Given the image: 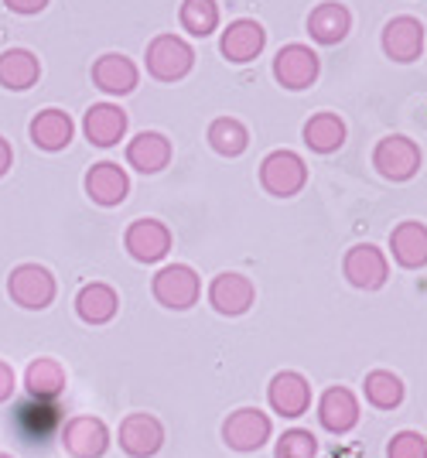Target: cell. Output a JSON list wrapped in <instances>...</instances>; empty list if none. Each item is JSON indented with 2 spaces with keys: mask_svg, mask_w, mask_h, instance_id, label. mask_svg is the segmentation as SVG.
Segmentation results:
<instances>
[{
  "mask_svg": "<svg viewBox=\"0 0 427 458\" xmlns=\"http://www.w3.org/2000/svg\"><path fill=\"white\" fill-rule=\"evenodd\" d=\"M195 52L192 45L178 35H157L147 45V72L161 82H178L192 72Z\"/></svg>",
  "mask_w": 427,
  "mask_h": 458,
  "instance_id": "1",
  "label": "cell"
},
{
  "mask_svg": "<svg viewBox=\"0 0 427 458\" xmlns=\"http://www.w3.org/2000/svg\"><path fill=\"white\" fill-rule=\"evenodd\" d=\"M305 182H308V168L294 151H273L260 165V185L277 199L297 195L305 189Z\"/></svg>",
  "mask_w": 427,
  "mask_h": 458,
  "instance_id": "2",
  "label": "cell"
},
{
  "mask_svg": "<svg viewBox=\"0 0 427 458\" xmlns=\"http://www.w3.org/2000/svg\"><path fill=\"white\" fill-rule=\"evenodd\" d=\"M222 441L233 452H256L271 441V418L260 407H239L222 424Z\"/></svg>",
  "mask_w": 427,
  "mask_h": 458,
  "instance_id": "3",
  "label": "cell"
},
{
  "mask_svg": "<svg viewBox=\"0 0 427 458\" xmlns=\"http://www.w3.org/2000/svg\"><path fill=\"white\" fill-rule=\"evenodd\" d=\"M155 298L161 301L164 308H175V311H185V308H192L198 301V274L192 267H185V264H168V267L157 270L155 277Z\"/></svg>",
  "mask_w": 427,
  "mask_h": 458,
  "instance_id": "4",
  "label": "cell"
},
{
  "mask_svg": "<svg viewBox=\"0 0 427 458\" xmlns=\"http://www.w3.org/2000/svg\"><path fill=\"white\" fill-rule=\"evenodd\" d=\"M7 291H11V298L21 308L41 311V308L52 305V298H55V277L45 267H38V264H21L11 274V281H7Z\"/></svg>",
  "mask_w": 427,
  "mask_h": 458,
  "instance_id": "5",
  "label": "cell"
},
{
  "mask_svg": "<svg viewBox=\"0 0 427 458\" xmlns=\"http://www.w3.org/2000/svg\"><path fill=\"white\" fill-rule=\"evenodd\" d=\"M373 165L389 182H407L421 168V148L414 140H407V137H387V140L376 144Z\"/></svg>",
  "mask_w": 427,
  "mask_h": 458,
  "instance_id": "6",
  "label": "cell"
},
{
  "mask_svg": "<svg viewBox=\"0 0 427 458\" xmlns=\"http://www.w3.org/2000/svg\"><path fill=\"white\" fill-rule=\"evenodd\" d=\"M164 445V428L155 414H127L120 424V448L130 458H151Z\"/></svg>",
  "mask_w": 427,
  "mask_h": 458,
  "instance_id": "7",
  "label": "cell"
},
{
  "mask_svg": "<svg viewBox=\"0 0 427 458\" xmlns=\"http://www.w3.org/2000/svg\"><path fill=\"white\" fill-rule=\"evenodd\" d=\"M273 76L284 89H308L318 79V55L308 45H288L273 58Z\"/></svg>",
  "mask_w": 427,
  "mask_h": 458,
  "instance_id": "8",
  "label": "cell"
},
{
  "mask_svg": "<svg viewBox=\"0 0 427 458\" xmlns=\"http://www.w3.org/2000/svg\"><path fill=\"white\" fill-rule=\"evenodd\" d=\"M123 243H127L134 260H140V264H157L172 250V229L164 226V223H157V219H137L127 229V240Z\"/></svg>",
  "mask_w": 427,
  "mask_h": 458,
  "instance_id": "9",
  "label": "cell"
},
{
  "mask_svg": "<svg viewBox=\"0 0 427 458\" xmlns=\"http://www.w3.org/2000/svg\"><path fill=\"white\" fill-rule=\"evenodd\" d=\"M62 445L76 458H103L110 448V431L99 418H72L62 431Z\"/></svg>",
  "mask_w": 427,
  "mask_h": 458,
  "instance_id": "10",
  "label": "cell"
},
{
  "mask_svg": "<svg viewBox=\"0 0 427 458\" xmlns=\"http://www.w3.org/2000/svg\"><path fill=\"white\" fill-rule=\"evenodd\" d=\"M267 397H271V407L280 414V418H301V414L311 407V386L301 373L284 369V373H277V377L271 380Z\"/></svg>",
  "mask_w": 427,
  "mask_h": 458,
  "instance_id": "11",
  "label": "cell"
},
{
  "mask_svg": "<svg viewBox=\"0 0 427 458\" xmlns=\"http://www.w3.org/2000/svg\"><path fill=\"white\" fill-rule=\"evenodd\" d=\"M346 277H349L356 287H363V291H376V287L387 284L389 277V264L387 257H383V250L369 247H352L346 253Z\"/></svg>",
  "mask_w": 427,
  "mask_h": 458,
  "instance_id": "12",
  "label": "cell"
},
{
  "mask_svg": "<svg viewBox=\"0 0 427 458\" xmlns=\"http://www.w3.org/2000/svg\"><path fill=\"white\" fill-rule=\"evenodd\" d=\"M318 420L322 428L331 431V435H346L359 424V401L356 394L346 390V386H331L322 394V403H318Z\"/></svg>",
  "mask_w": 427,
  "mask_h": 458,
  "instance_id": "13",
  "label": "cell"
},
{
  "mask_svg": "<svg viewBox=\"0 0 427 458\" xmlns=\"http://www.w3.org/2000/svg\"><path fill=\"white\" fill-rule=\"evenodd\" d=\"M127 191H130V178L113 161H99L86 174V195L96 206H120L127 199Z\"/></svg>",
  "mask_w": 427,
  "mask_h": 458,
  "instance_id": "14",
  "label": "cell"
},
{
  "mask_svg": "<svg viewBox=\"0 0 427 458\" xmlns=\"http://www.w3.org/2000/svg\"><path fill=\"white\" fill-rule=\"evenodd\" d=\"M253 298H256L253 281L243 274H219L209 287V301L219 315H243V311H250Z\"/></svg>",
  "mask_w": 427,
  "mask_h": 458,
  "instance_id": "15",
  "label": "cell"
},
{
  "mask_svg": "<svg viewBox=\"0 0 427 458\" xmlns=\"http://www.w3.org/2000/svg\"><path fill=\"white\" fill-rule=\"evenodd\" d=\"M82 131L89 137V144L113 148L120 144V137L127 134V114L113 103H96V106H89V114L82 120Z\"/></svg>",
  "mask_w": 427,
  "mask_h": 458,
  "instance_id": "16",
  "label": "cell"
},
{
  "mask_svg": "<svg viewBox=\"0 0 427 458\" xmlns=\"http://www.w3.org/2000/svg\"><path fill=\"white\" fill-rule=\"evenodd\" d=\"M383 52L393 62H414L424 52V28L414 18H393L383 31Z\"/></svg>",
  "mask_w": 427,
  "mask_h": 458,
  "instance_id": "17",
  "label": "cell"
},
{
  "mask_svg": "<svg viewBox=\"0 0 427 458\" xmlns=\"http://www.w3.org/2000/svg\"><path fill=\"white\" fill-rule=\"evenodd\" d=\"M127 161H130V168L144 174H155L161 168H168V161H172V144H168V137L164 134H155V131H144V134H137L130 144H127Z\"/></svg>",
  "mask_w": 427,
  "mask_h": 458,
  "instance_id": "18",
  "label": "cell"
},
{
  "mask_svg": "<svg viewBox=\"0 0 427 458\" xmlns=\"http://www.w3.org/2000/svg\"><path fill=\"white\" fill-rule=\"evenodd\" d=\"M264 45H267V31L256 21H233L226 28L219 48H222V55L230 58V62H250V58L264 52Z\"/></svg>",
  "mask_w": 427,
  "mask_h": 458,
  "instance_id": "19",
  "label": "cell"
},
{
  "mask_svg": "<svg viewBox=\"0 0 427 458\" xmlns=\"http://www.w3.org/2000/svg\"><path fill=\"white\" fill-rule=\"evenodd\" d=\"M76 134V123L72 116L62 114V110H41L35 120H31V140L41 151H62L69 148V140Z\"/></svg>",
  "mask_w": 427,
  "mask_h": 458,
  "instance_id": "20",
  "label": "cell"
},
{
  "mask_svg": "<svg viewBox=\"0 0 427 458\" xmlns=\"http://www.w3.org/2000/svg\"><path fill=\"white\" fill-rule=\"evenodd\" d=\"M24 386H28V394L35 397V401H59L62 390H65V369H62L59 360H52V356H41L35 363L28 366V373H24Z\"/></svg>",
  "mask_w": 427,
  "mask_h": 458,
  "instance_id": "21",
  "label": "cell"
},
{
  "mask_svg": "<svg viewBox=\"0 0 427 458\" xmlns=\"http://www.w3.org/2000/svg\"><path fill=\"white\" fill-rule=\"evenodd\" d=\"M93 82L103 93L123 96L137 86V65L127 55H103L93 65Z\"/></svg>",
  "mask_w": 427,
  "mask_h": 458,
  "instance_id": "22",
  "label": "cell"
},
{
  "mask_svg": "<svg viewBox=\"0 0 427 458\" xmlns=\"http://www.w3.org/2000/svg\"><path fill=\"white\" fill-rule=\"evenodd\" d=\"M389 250L397 257V264L404 267H424L427 264V226L421 223H400L389 233Z\"/></svg>",
  "mask_w": 427,
  "mask_h": 458,
  "instance_id": "23",
  "label": "cell"
},
{
  "mask_svg": "<svg viewBox=\"0 0 427 458\" xmlns=\"http://www.w3.org/2000/svg\"><path fill=\"white\" fill-rule=\"evenodd\" d=\"M120 308L117 291L110 284H86L76 298V311L86 325H106Z\"/></svg>",
  "mask_w": 427,
  "mask_h": 458,
  "instance_id": "24",
  "label": "cell"
},
{
  "mask_svg": "<svg viewBox=\"0 0 427 458\" xmlns=\"http://www.w3.org/2000/svg\"><path fill=\"white\" fill-rule=\"evenodd\" d=\"M349 11L342 4H318L308 18V31L314 41L322 45H339V41L349 35Z\"/></svg>",
  "mask_w": 427,
  "mask_h": 458,
  "instance_id": "25",
  "label": "cell"
},
{
  "mask_svg": "<svg viewBox=\"0 0 427 458\" xmlns=\"http://www.w3.org/2000/svg\"><path fill=\"white\" fill-rule=\"evenodd\" d=\"M38 76H41V65L31 52L11 48V52L0 55V86H7V89H28V86L38 82Z\"/></svg>",
  "mask_w": 427,
  "mask_h": 458,
  "instance_id": "26",
  "label": "cell"
},
{
  "mask_svg": "<svg viewBox=\"0 0 427 458\" xmlns=\"http://www.w3.org/2000/svg\"><path fill=\"white\" fill-rule=\"evenodd\" d=\"M305 144L318 154H331L346 144V123L335 114H314L305 123Z\"/></svg>",
  "mask_w": 427,
  "mask_h": 458,
  "instance_id": "27",
  "label": "cell"
},
{
  "mask_svg": "<svg viewBox=\"0 0 427 458\" xmlns=\"http://www.w3.org/2000/svg\"><path fill=\"white\" fill-rule=\"evenodd\" d=\"M363 390H366V401L373 407H380V411H393V407H400L404 401V383L397 373H389V369H373L363 383Z\"/></svg>",
  "mask_w": 427,
  "mask_h": 458,
  "instance_id": "28",
  "label": "cell"
},
{
  "mask_svg": "<svg viewBox=\"0 0 427 458\" xmlns=\"http://www.w3.org/2000/svg\"><path fill=\"white\" fill-rule=\"evenodd\" d=\"M209 144H213L219 154L236 157V154L247 151L250 134H247V127H243L239 120H233V116H219V120H213V127H209Z\"/></svg>",
  "mask_w": 427,
  "mask_h": 458,
  "instance_id": "29",
  "label": "cell"
},
{
  "mask_svg": "<svg viewBox=\"0 0 427 458\" xmlns=\"http://www.w3.org/2000/svg\"><path fill=\"white\" fill-rule=\"evenodd\" d=\"M181 24H185V31H192L198 38L213 35L215 24H219V7H215V0H185V4H181Z\"/></svg>",
  "mask_w": 427,
  "mask_h": 458,
  "instance_id": "30",
  "label": "cell"
},
{
  "mask_svg": "<svg viewBox=\"0 0 427 458\" xmlns=\"http://www.w3.org/2000/svg\"><path fill=\"white\" fill-rule=\"evenodd\" d=\"M318 455V438L305 431V428H291L277 438V448H273V458H314Z\"/></svg>",
  "mask_w": 427,
  "mask_h": 458,
  "instance_id": "31",
  "label": "cell"
},
{
  "mask_svg": "<svg viewBox=\"0 0 427 458\" xmlns=\"http://www.w3.org/2000/svg\"><path fill=\"white\" fill-rule=\"evenodd\" d=\"M389 458H427V438L417 431H400L389 441Z\"/></svg>",
  "mask_w": 427,
  "mask_h": 458,
  "instance_id": "32",
  "label": "cell"
},
{
  "mask_svg": "<svg viewBox=\"0 0 427 458\" xmlns=\"http://www.w3.org/2000/svg\"><path fill=\"white\" fill-rule=\"evenodd\" d=\"M14 394V369L0 360V403Z\"/></svg>",
  "mask_w": 427,
  "mask_h": 458,
  "instance_id": "33",
  "label": "cell"
},
{
  "mask_svg": "<svg viewBox=\"0 0 427 458\" xmlns=\"http://www.w3.org/2000/svg\"><path fill=\"white\" fill-rule=\"evenodd\" d=\"M11 11H18V14H38V11H45V4L48 0H4Z\"/></svg>",
  "mask_w": 427,
  "mask_h": 458,
  "instance_id": "34",
  "label": "cell"
},
{
  "mask_svg": "<svg viewBox=\"0 0 427 458\" xmlns=\"http://www.w3.org/2000/svg\"><path fill=\"white\" fill-rule=\"evenodd\" d=\"M11 161H14V154H11V144H7L4 137H0V174H7Z\"/></svg>",
  "mask_w": 427,
  "mask_h": 458,
  "instance_id": "35",
  "label": "cell"
},
{
  "mask_svg": "<svg viewBox=\"0 0 427 458\" xmlns=\"http://www.w3.org/2000/svg\"><path fill=\"white\" fill-rule=\"evenodd\" d=\"M0 458H11V455H4V452H0Z\"/></svg>",
  "mask_w": 427,
  "mask_h": 458,
  "instance_id": "36",
  "label": "cell"
}]
</instances>
